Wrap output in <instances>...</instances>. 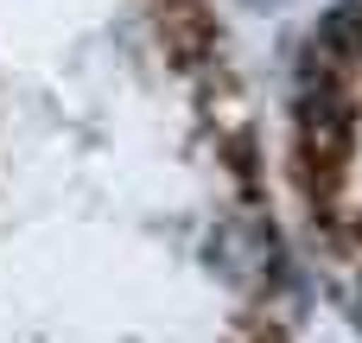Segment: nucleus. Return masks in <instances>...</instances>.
<instances>
[]
</instances>
